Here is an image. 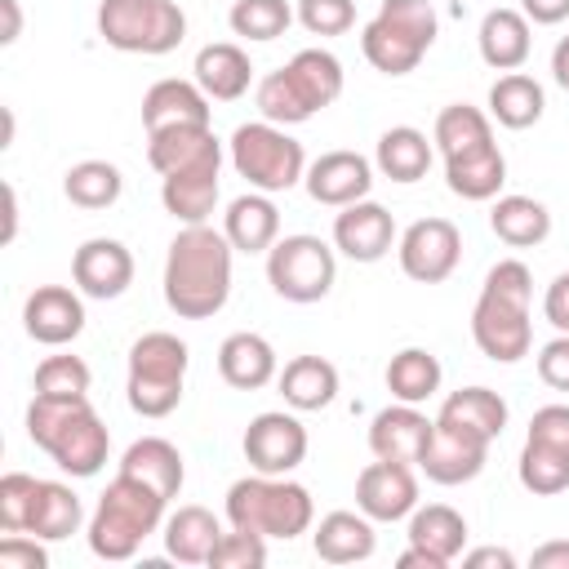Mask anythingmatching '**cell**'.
<instances>
[{
	"mask_svg": "<svg viewBox=\"0 0 569 569\" xmlns=\"http://www.w3.org/2000/svg\"><path fill=\"white\" fill-rule=\"evenodd\" d=\"M231 240L209 222H191L164 253V302L182 320H209L231 298Z\"/></svg>",
	"mask_w": 569,
	"mask_h": 569,
	"instance_id": "6da1fadb",
	"label": "cell"
},
{
	"mask_svg": "<svg viewBox=\"0 0 569 569\" xmlns=\"http://www.w3.org/2000/svg\"><path fill=\"white\" fill-rule=\"evenodd\" d=\"M529 302H533V276L520 258H502L489 267L480 298L471 307V338L476 347L498 360L516 365L533 347V325H529Z\"/></svg>",
	"mask_w": 569,
	"mask_h": 569,
	"instance_id": "7a4b0ae2",
	"label": "cell"
},
{
	"mask_svg": "<svg viewBox=\"0 0 569 569\" xmlns=\"http://www.w3.org/2000/svg\"><path fill=\"white\" fill-rule=\"evenodd\" d=\"M27 436L44 449L67 476H98L111 449L102 418L93 413L89 396H31L27 405Z\"/></svg>",
	"mask_w": 569,
	"mask_h": 569,
	"instance_id": "3957f363",
	"label": "cell"
},
{
	"mask_svg": "<svg viewBox=\"0 0 569 569\" xmlns=\"http://www.w3.org/2000/svg\"><path fill=\"white\" fill-rule=\"evenodd\" d=\"M164 507L169 498L160 489H151L138 476L116 471V480L102 489L93 516H89V551L98 560H133L138 547L164 529Z\"/></svg>",
	"mask_w": 569,
	"mask_h": 569,
	"instance_id": "277c9868",
	"label": "cell"
},
{
	"mask_svg": "<svg viewBox=\"0 0 569 569\" xmlns=\"http://www.w3.org/2000/svg\"><path fill=\"white\" fill-rule=\"evenodd\" d=\"M227 520L231 529L258 533V538H298L311 529L316 520V502L307 493V485L289 480V476H240L227 489Z\"/></svg>",
	"mask_w": 569,
	"mask_h": 569,
	"instance_id": "5b68a950",
	"label": "cell"
},
{
	"mask_svg": "<svg viewBox=\"0 0 569 569\" xmlns=\"http://www.w3.org/2000/svg\"><path fill=\"white\" fill-rule=\"evenodd\" d=\"M187 342L178 333L151 329L129 347V409L142 418H164L182 405V382H187Z\"/></svg>",
	"mask_w": 569,
	"mask_h": 569,
	"instance_id": "8992f818",
	"label": "cell"
},
{
	"mask_svg": "<svg viewBox=\"0 0 569 569\" xmlns=\"http://www.w3.org/2000/svg\"><path fill=\"white\" fill-rule=\"evenodd\" d=\"M98 36L120 53H173L187 36V13L173 0H102Z\"/></svg>",
	"mask_w": 569,
	"mask_h": 569,
	"instance_id": "52a82bcc",
	"label": "cell"
},
{
	"mask_svg": "<svg viewBox=\"0 0 569 569\" xmlns=\"http://www.w3.org/2000/svg\"><path fill=\"white\" fill-rule=\"evenodd\" d=\"M231 164L236 173L253 187V191H289L307 178V156H302V142L284 133V124H271V120H253V124H240L231 133Z\"/></svg>",
	"mask_w": 569,
	"mask_h": 569,
	"instance_id": "ba28073f",
	"label": "cell"
},
{
	"mask_svg": "<svg viewBox=\"0 0 569 569\" xmlns=\"http://www.w3.org/2000/svg\"><path fill=\"white\" fill-rule=\"evenodd\" d=\"M267 280L284 302H320L338 280V258L320 236H280L267 249Z\"/></svg>",
	"mask_w": 569,
	"mask_h": 569,
	"instance_id": "9c48e42d",
	"label": "cell"
},
{
	"mask_svg": "<svg viewBox=\"0 0 569 569\" xmlns=\"http://www.w3.org/2000/svg\"><path fill=\"white\" fill-rule=\"evenodd\" d=\"M396 253H400V271L409 280L440 284V280L453 276V267L462 258V231L449 218H418L396 240Z\"/></svg>",
	"mask_w": 569,
	"mask_h": 569,
	"instance_id": "30bf717a",
	"label": "cell"
},
{
	"mask_svg": "<svg viewBox=\"0 0 569 569\" xmlns=\"http://www.w3.org/2000/svg\"><path fill=\"white\" fill-rule=\"evenodd\" d=\"M244 458L253 471L262 476H289L302 458H307V427L284 413V409H267L244 427Z\"/></svg>",
	"mask_w": 569,
	"mask_h": 569,
	"instance_id": "8fae6325",
	"label": "cell"
},
{
	"mask_svg": "<svg viewBox=\"0 0 569 569\" xmlns=\"http://www.w3.org/2000/svg\"><path fill=\"white\" fill-rule=\"evenodd\" d=\"M356 507L378 520V525H391V520H405L413 507H418V476L409 462H369L360 476H356Z\"/></svg>",
	"mask_w": 569,
	"mask_h": 569,
	"instance_id": "7c38bea8",
	"label": "cell"
},
{
	"mask_svg": "<svg viewBox=\"0 0 569 569\" xmlns=\"http://www.w3.org/2000/svg\"><path fill=\"white\" fill-rule=\"evenodd\" d=\"M22 329H27V338H36L44 347L76 342L80 329H84V298H80V289H67V284L31 289L27 302H22Z\"/></svg>",
	"mask_w": 569,
	"mask_h": 569,
	"instance_id": "4fadbf2b",
	"label": "cell"
},
{
	"mask_svg": "<svg viewBox=\"0 0 569 569\" xmlns=\"http://www.w3.org/2000/svg\"><path fill=\"white\" fill-rule=\"evenodd\" d=\"M307 196L329 209H347L356 200H369L373 191V164L360 151H325L307 164Z\"/></svg>",
	"mask_w": 569,
	"mask_h": 569,
	"instance_id": "5bb4252c",
	"label": "cell"
},
{
	"mask_svg": "<svg viewBox=\"0 0 569 569\" xmlns=\"http://www.w3.org/2000/svg\"><path fill=\"white\" fill-rule=\"evenodd\" d=\"M71 280L84 298H120L133 284V253L111 236H93L71 253Z\"/></svg>",
	"mask_w": 569,
	"mask_h": 569,
	"instance_id": "9a60e30c",
	"label": "cell"
},
{
	"mask_svg": "<svg viewBox=\"0 0 569 569\" xmlns=\"http://www.w3.org/2000/svg\"><path fill=\"white\" fill-rule=\"evenodd\" d=\"M396 244V218L378 200H356L333 218V249L351 262H378Z\"/></svg>",
	"mask_w": 569,
	"mask_h": 569,
	"instance_id": "2e32d148",
	"label": "cell"
},
{
	"mask_svg": "<svg viewBox=\"0 0 569 569\" xmlns=\"http://www.w3.org/2000/svg\"><path fill=\"white\" fill-rule=\"evenodd\" d=\"M431 431H436V418H427L418 405H405L400 400V405H387V409L373 413V422H369V449H373V458L418 467Z\"/></svg>",
	"mask_w": 569,
	"mask_h": 569,
	"instance_id": "e0dca14e",
	"label": "cell"
},
{
	"mask_svg": "<svg viewBox=\"0 0 569 569\" xmlns=\"http://www.w3.org/2000/svg\"><path fill=\"white\" fill-rule=\"evenodd\" d=\"M485 458H489V440H476V436H467L458 427L436 422L418 471L427 480H436V485H467V480H476L485 471Z\"/></svg>",
	"mask_w": 569,
	"mask_h": 569,
	"instance_id": "ac0fdd59",
	"label": "cell"
},
{
	"mask_svg": "<svg viewBox=\"0 0 569 569\" xmlns=\"http://www.w3.org/2000/svg\"><path fill=\"white\" fill-rule=\"evenodd\" d=\"M178 124H213V107L196 80L169 76L142 93V129L160 133V129H178Z\"/></svg>",
	"mask_w": 569,
	"mask_h": 569,
	"instance_id": "d6986e66",
	"label": "cell"
},
{
	"mask_svg": "<svg viewBox=\"0 0 569 569\" xmlns=\"http://www.w3.org/2000/svg\"><path fill=\"white\" fill-rule=\"evenodd\" d=\"M218 373L227 387L236 391H258L267 382H276L280 365H276V347L262 338V333H227L222 347H218Z\"/></svg>",
	"mask_w": 569,
	"mask_h": 569,
	"instance_id": "ffe728a7",
	"label": "cell"
},
{
	"mask_svg": "<svg viewBox=\"0 0 569 569\" xmlns=\"http://www.w3.org/2000/svg\"><path fill=\"white\" fill-rule=\"evenodd\" d=\"M222 231L231 240L236 253H267L276 240H280V209L271 204L267 191H244L227 204L222 213Z\"/></svg>",
	"mask_w": 569,
	"mask_h": 569,
	"instance_id": "44dd1931",
	"label": "cell"
},
{
	"mask_svg": "<svg viewBox=\"0 0 569 569\" xmlns=\"http://www.w3.org/2000/svg\"><path fill=\"white\" fill-rule=\"evenodd\" d=\"M191 71H196V84L209 93V102H236V98H244L249 84H253V62H249V53H244L240 44H231V40L204 44V49L196 53Z\"/></svg>",
	"mask_w": 569,
	"mask_h": 569,
	"instance_id": "7402d4cb",
	"label": "cell"
},
{
	"mask_svg": "<svg viewBox=\"0 0 569 569\" xmlns=\"http://www.w3.org/2000/svg\"><path fill=\"white\" fill-rule=\"evenodd\" d=\"M218 169H222V160H204V164L164 173L160 178V204L187 227L191 222H209V213L218 204Z\"/></svg>",
	"mask_w": 569,
	"mask_h": 569,
	"instance_id": "603a6c76",
	"label": "cell"
},
{
	"mask_svg": "<svg viewBox=\"0 0 569 569\" xmlns=\"http://www.w3.org/2000/svg\"><path fill=\"white\" fill-rule=\"evenodd\" d=\"M147 160L164 178V173H178L204 160H222V142L213 138V124H178V129L147 133Z\"/></svg>",
	"mask_w": 569,
	"mask_h": 569,
	"instance_id": "cb8c5ba5",
	"label": "cell"
},
{
	"mask_svg": "<svg viewBox=\"0 0 569 569\" xmlns=\"http://www.w3.org/2000/svg\"><path fill=\"white\" fill-rule=\"evenodd\" d=\"M311 547L325 565H356V560H369L373 547H378V533H373V520L356 507V511H329L316 533H311Z\"/></svg>",
	"mask_w": 569,
	"mask_h": 569,
	"instance_id": "d4e9b609",
	"label": "cell"
},
{
	"mask_svg": "<svg viewBox=\"0 0 569 569\" xmlns=\"http://www.w3.org/2000/svg\"><path fill=\"white\" fill-rule=\"evenodd\" d=\"M445 182L462 200H498V191L507 182V160H502L498 142H480L471 151L445 156Z\"/></svg>",
	"mask_w": 569,
	"mask_h": 569,
	"instance_id": "484cf974",
	"label": "cell"
},
{
	"mask_svg": "<svg viewBox=\"0 0 569 569\" xmlns=\"http://www.w3.org/2000/svg\"><path fill=\"white\" fill-rule=\"evenodd\" d=\"M436 422L458 427V431L493 445L502 436V427H507V400L498 391H489V387H462V391H449L445 396Z\"/></svg>",
	"mask_w": 569,
	"mask_h": 569,
	"instance_id": "4316f807",
	"label": "cell"
},
{
	"mask_svg": "<svg viewBox=\"0 0 569 569\" xmlns=\"http://www.w3.org/2000/svg\"><path fill=\"white\" fill-rule=\"evenodd\" d=\"M480 58L493 67V71H520L529 49H533V36H529V18L520 9H489L485 22H480Z\"/></svg>",
	"mask_w": 569,
	"mask_h": 569,
	"instance_id": "83f0119b",
	"label": "cell"
},
{
	"mask_svg": "<svg viewBox=\"0 0 569 569\" xmlns=\"http://www.w3.org/2000/svg\"><path fill=\"white\" fill-rule=\"evenodd\" d=\"M218 538H222V525H218V516L209 507L187 502V507L164 516V551L178 565H209Z\"/></svg>",
	"mask_w": 569,
	"mask_h": 569,
	"instance_id": "f1b7e54d",
	"label": "cell"
},
{
	"mask_svg": "<svg viewBox=\"0 0 569 569\" xmlns=\"http://www.w3.org/2000/svg\"><path fill=\"white\" fill-rule=\"evenodd\" d=\"M409 547L431 551L440 565L462 560V551H467V520H462V511H453L445 502L413 507L409 511Z\"/></svg>",
	"mask_w": 569,
	"mask_h": 569,
	"instance_id": "f546056e",
	"label": "cell"
},
{
	"mask_svg": "<svg viewBox=\"0 0 569 569\" xmlns=\"http://www.w3.org/2000/svg\"><path fill=\"white\" fill-rule=\"evenodd\" d=\"M276 387H280V396H284L289 409L311 413V409L333 405V396H338V369L325 356H293L276 373Z\"/></svg>",
	"mask_w": 569,
	"mask_h": 569,
	"instance_id": "4dcf8cb0",
	"label": "cell"
},
{
	"mask_svg": "<svg viewBox=\"0 0 569 569\" xmlns=\"http://www.w3.org/2000/svg\"><path fill=\"white\" fill-rule=\"evenodd\" d=\"M431 160H436V147H431L427 133L413 129V124H391V129L378 138V151H373L378 173L391 178V182H418V178H427Z\"/></svg>",
	"mask_w": 569,
	"mask_h": 569,
	"instance_id": "1f68e13d",
	"label": "cell"
},
{
	"mask_svg": "<svg viewBox=\"0 0 569 569\" xmlns=\"http://www.w3.org/2000/svg\"><path fill=\"white\" fill-rule=\"evenodd\" d=\"M489 227L511 249H533L551 236V213L533 196H498L489 209Z\"/></svg>",
	"mask_w": 569,
	"mask_h": 569,
	"instance_id": "d6a6232c",
	"label": "cell"
},
{
	"mask_svg": "<svg viewBox=\"0 0 569 569\" xmlns=\"http://www.w3.org/2000/svg\"><path fill=\"white\" fill-rule=\"evenodd\" d=\"M120 471L147 480V485L160 489L164 498H178L182 476H187L178 445H169L164 436H142V440H133V445L124 449V458H120Z\"/></svg>",
	"mask_w": 569,
	"mask_h": 569,
	"instance_id": "836d02e7",
	"label": "cell"
},
{
	"mask_svg": "<svg viewBox=\"0 0 569 569\" xmlns=\"http://www.w3.org/2000/svg\"><path fill=\"white\" fill-rule=\"evenodd\" d=\"M542 107H547V93L525 71H507L489 89V116L502 129H529V124H538L542 120Z\"/></svg>",
	"mask_w": 569,
	"mask_h": 569,
	"instance_id": "e575fe53",
	"label": "cell"
},
{
	"mask_svg": "<svg viewBox=\"0 0 569 569\" xmlns=\"http://www.w3.org/2000/svg\"><path fill=\"white\" fill-rule=\"evenodd\" d=\"M84 520V502L71 485L62 480H40V493H36V511H31V525L27 533H36L40 542H62L80 529Z\"/></svg>",
	"mask_w": 569,
	"mask_h": 569,
	"instance_id": "d590c367",
	"label": "cell"
},
{
	"mask_svg": "<svg viewBox=\"0 0 569 569\" xmlns=\"http://www.w3.org/2000/svg\"><path fill=\"white\" fill-rule=\"evenodd\" d=\"M360 53H365L369 67L382 71V76H409V71L427 58V49H422L418 40H409L405 31H396L391 22H382L378 13H373V22H365V31H360Z\"/></svg>",
	"mask_w": 569,
	"mask_h": 569,
	"instance_id": "8d00e7d4",
	"label": "cell"
},
{
	"mask_svg": "<svg viewBox=\"0 0 569 569\" xmlns=\"http://www.w3.org/2000/svg\"><path fill=\"white\" fill-rule=\"evenodd\" d=\"M284 71H289V80L298 84V93L307 98L311 111H325L342 93V62L329 49H298L284 62Z\"/></svg>",
	"mask_w": 569,
	"mask_h": 569,
	"instance_id": "74e56055",
	"label": "cell"
},
{
	"mask_svg": "<svg viewBox=\"0 0 569 569\" xmlns=\"http://www.w3.org/2000/svg\"><path fill=\"white\" fill-rule=\"evenodd\" d=\"M440 378H445V369L427 347H405V351H396L387 360V391L396 400H405V405L431 400L440 391Z\"/></svg>",
	"mask_w": 569,
	"mask_h": 569,
	"instance_id": "f35d334b",
	"label": "cell"
},
{
	"mask_svg": "<svg viewBox=\"0 0 569 569\" xmlns=\"http://www.w3.org/2000/svg\"><path fill=\"white\" fill-rule=\"evenodd\" d=\"M62 191H67V200L76 209H111L120 200V191H124V178H120V169L111 160H80V164L67 169Z\"/></svg>",
	"mask_w": 569,
	"mask_h": 569,
	"instance_id": "ab89813d",
	"label": "cell"
},
{
	"mask_svg": "<svg viewBox=\"0 0 569 569\" xmlns=\"http://www.w3.org/2000/svg\"><path fill=\"white\" fill-rule=\"evenodd\" d=\"M431 142L440 147V156H458V151H471V147H480V142H493V129H489V116H485L480 107L449 102V107L436 116Z\"/></svg>",
	"mask_w": 569,
	"mask_h": 569,
	"instance_id": "60d3db41",
	"label": "cell"
},
{
	"mask_svg": "<svg viewBox=\"0 0 569 569\" xmlns=\"http://www.w3.org/2000/svg\"><path fill=\"white\" fill-rule=\"evenodd\" d=\"M516 476L529 493L538 498H556L569 489V453L565 449H551V445H538V440H525L520 449V462H516Z\"/></svg>",
	"mask_w": 569,
	"mask_h": 569,
	"instance_id": "b9f144b4",
	"label": "cell"
},
{
	"mask_svg": "<svg viewBox=\"0 0 569 569\" xmlns=\"http://www.w3.org/2000/svg\"><path fill=\"white\" fill-rule=\"evenodd\" d=\"M293 18H298V13L289 9V0H236L231 13H227L231 31H236L240 40H258V44L284 36Z\"/></svg>",
	"mask_w": 569,
	"mask_h": 569,
	"instance_id": "7bdbcfd3",
	"label": "cell"
},
{
	"mask_svg": "<svg viewBox=\"0 0 569 569\" xmlns=\"http://www.w3.org/2000/svg\"><path fill=\"white\" fill-rule=\"evenodd\" d=\"M253 102H258V111H262V120H271V124H302V120H311L316 111L307 107V98L298 93V84L289 80V71L280 67V71H267L262 80H258V93H253Z\"/></svg>",
	"mask_w": 569,
	"mask_h": 569,
	"instance_id": "ee69618b",
	"label": "cell"
},
{
	"mask_svg": "<svg viewBox=\"0 0 569 569\" xmlns=\"http://www.w3.org/2000/svg\"><path fill=\"white\" fill-rule=\"evenodd\" d=\"M89 365L80 356H44L36 369V396H89Z\"/></svg>",
	"mask_w": 569,
	"mask_h": 569,
	"instance_id": "f6af8a7d",
	"label": "cell"
},
{
	"mask_svg": "<svg viewBox=\"0 0 569 569\" xmlns=\"http://www.w3.org/2000/svg\"><path fill=\"white\" fill-rule=\"evenodd\" d=\"M36 493H40V480L27 471H9L0 480V529L4 533H27L31 511H36Z\"/></svg>",
	"mask_w": 569,
	"mask_h": 569,
	"instance_id": "bcb514c9",
	"label": "cell"
},
{
	"mask_svg": "<svg viewBox=\"0 0 569 569\" xmlns=\"http://www.w3.org/2000/svg\"><path fill=\"white\" fill-rule=\"evenodd\" d=\"M378 18L391 22L396 31H405L409 40H418L422 49L436 44V31H440V18L431 9V0H382L378 4Z\"/></svg>",
	"mask_w": 569,
	"mask_h": 569,
	"instance_id": "7dc6e473",
	"label": "cell"
},
{
	"mask_svg": "<svg viewBox=\"0 0 569 569\" xmlns=\"http://www.w3.org/2000/svg\"><path fill=\"white\" fill-rule=\"evenodd\" d=\"M298 22L311 36H347L356 27V0H298Z\"/></svg>",
	"mask_w": 569,
	"mask_h": 569,
	"instance_id": "c3c4849f",
	"label": "cell"
},
{
	"mask_svg": "<svg viewBox=\"0 0 569 569\" xmlns=\"http://www.w3.org/2000/svg\"><path fill=\"white\" fill-rule=\"evenodd\" d=\"M209 565L213 569H262L267 565V538L244 533V529H231V533L218 538Z\"/></svg>",
	"mask_w": 569,
	"mask_h": 569,
	"instance_id": "681fc988",
	"label": "cell"
},
{
	"mask_svg": "<svg viewBox=\"0 0 569 569\" xmlns=\"http://www.w3.org/2000/svg\"><path fill=\"white\" fill-rule=\"evenodd\" d=\"M525 440H538V445H551V449L569 453V405H542L529 418V436Z\"/></svg>",
	"mask_w": 569,
	"mask_h": 569,
	"instance_id": "f907efd6",
	"label": "cell"
},
{
	"mask_svg": "<svg viewBox=\"0 0 569 569\" xmlns=\"http://www.w3.org/2000/svg\"><path fill=\"white\" fill-rule=\"evenodd\" d=\"M49 551L40 547L36 533H9L0 542V569H44Z\"/></svg>",
	"mask_w": 569,
	"mask_h": 569,
	"instance_id": "816d5d0a",
	"label": "cell"
},
{
	"mask_svg": "<svg viewBox=\"0 0 569 569\" xmlns=\"http://www.w3.org/2000/svg\"><path fill=\"white\" fill-rule=\"evenodd\" d=\"M538 378L551 391H569V333H556L542 351H538Z\"/></svg>",
	"mask_w": 569,
	"mask_h": 569,
	"instance_id": "f5cc1de1",
	"label": "cell"
},
{
	"mask_svg": "<svg viewBox=\"0 0 569 569\" xmlns=\"http://www.w3.org/2000/svg\"><path fill=\"white\" fill-rule=\"evenodd\" d=\"M542 316L556 325V333H569V271H560L542 293Z\"/></svg>",
	"mask_w": 569,
	"mask_h": 569,
	"instance_id": "db71d44e",
	"label": "cell"
},
{
	"mask_svg": "<svg viewBox=\"0 0 569 569\" xmlns=\"http://www.w3.org/2000/svg\"><path fill=\"white\" fill-rule=\"evenodd\" d=\"M520 13L538 27H556L569 18V0H520Z\"/></svg>",
	"mask_w": 569,
	"mask_h": 569,
	"instance_id": "11a10c76",
	"label": "cell"
},
{
	"mask_svg": "<svg viewBox=\"0 0 569 569\" xmlns=\"http://www.w3.org/2000/svg\"><path fill=\"white\" fill-rule=\"evenodd\" d=\"M462 565L467 569H516V556L507 547H476V551H462Z\"/></svg>",
	"mask_w": 569,
	"mask_h": 569,
	"instance_id": "9f6ffc18",
	"label": "cell"
},
{
	"mask_svg": "<svg viewBox=\"0 0 569 569\" xmlns=\"http://www.w3.org/2000/svg\"><path fill=\"white\" fill-rule=\"evenodd\" d=\"M533 569H569V542H542L533 556H529Z\"/></svg>",
	"mask_w": 569,
	"mask_h": 569,
	"instance_id": "6f0895ef",
	"label": "cell"
},
{
	"mask_svg": "<svg viewBox=\"0 0 569 569\" xmlns=\"http://www.w3.org/2000/svg\"><path fill=\"white\" fill-rule=\"evenodd\" d=\"M0 13H4V31H0V44H13L22 36V9L18 0H0Z\"/></svg>",
	"mask_w": 569,
	"mask_h": 569,
	"instance_id": "680465c9",
	"label": "cell"
},
{
	"mask_svg": "<svg viewBox=\"0 0 569 569\" xmlns=\"http://www.w3.org/2000/svg\"><path fill=\"white\" fill-rule=\"evenodd\" d=\"M396 565H400V569H445V565H440L431 551H422V547H405Z\"/></svg>",
	"mask_w": 569,
	"mask_h": 569,
	"instance_id": "91938a15",
	"label": "cell"
},
{
	"mask_svg": "<svg viewBox=\"0 0 569 569\" xmlns=\"http://www.w3.org/2000/svg\"><path fill=\"white\" fill-rule=\"evenodd\" d=\"M551 76L560 89H569V36H560V44L551 49Z\"/></svg>",
	"mask_w": 569,
	"mask_h": 569,
	"instance_id": "94428289",
	"label": "cell"
},
{
	"mask_svg": "<svg viewBox=\"0 0 569 569\" xmlns=\"http://www.w3.org/2000/svg\"><path fill=\"white\" fill-rule=\"evenodd\" d=\"M18 236V191L4 187V244Z\"/></svg>",
	"mask_w": 569,
	"mask_h": 569,
	"instance_id": "6125c7cd",
	"label": "cell"
}]
</instances>
